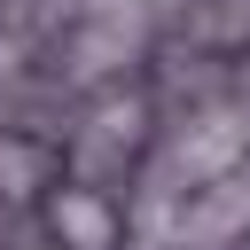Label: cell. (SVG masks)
Segmentation results:
<instances>
[{
  "instance_id": "1",
  "label": "cell",
  "mask_w": 250,
  "mask_h": 250,
  "mask_svg": "<svg viewBox=\"0 0 250 250\" xmlns=\"http://www.w3.org/2000/svg\"><path fill=\"white\" fill-rule=\"evenodd\" d=\"M39 172H47V156H39V148L0 141V188H39Z\"/></svg>"
}]
</instances>
